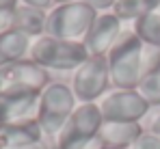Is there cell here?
<instances>
[{
  "label": "cell",
  "instance_id": "cell-13",
  "mask_svg": "<svg viewBox=\"0 0 160 149\" xmlns=\"http://www.w3.org/2000/svg\"><path fill=\"white\" fill-rule=\"evenodd\" d=\"M145 132L141 123H121V121H104L100 130V138L106 147L132 149L136 138Z\"/></svg>",
  "mask_w": 160,
  "mask_h": 149
},
{
  "label": "cell",
  "instance_id": "cell-16",
  "mask_svg": "<svg viewBox=\"0 0 160 149\" xmlns=\"http://www.w3.org/2000/svg\"><path fill=\"white\" fill-rule=\"evenodd\" d=\"M134 35L149 48L160 50V13H147L132 22Z\"/></svg>",
  "mask_w": 160,
  "mask_h": 149
},
{
  "label": "cell",
  "instance_id": "cell-19",
  "mask_svg": "<svg viewBox=\"0 0 160 149\" xmlns=\"http://www.w3.org/2000/svg\"><path fill=\"white\" fill-rule=\"evenodd\" d=\"M13 30V9H0V35Z\"/></svg>",
  "mask_w": 160,
  "mask_h": 149
},
{
  "label": "cell",
  "instance_id": "cell-6",
  "mask_svg": "<svg viewBox=\"0 0 160 149\" xmlns=\"http://www.w3.org/2000/svg\"><path fill=\"white\" fill-rule=\"evenodd\" d=\"M102 123H104V117H102L100 104H78L72 117L67 119L65 127L61 130V134L54 138L52 149H69L100 136Z\"/></svg>",
  "mask_w": 160,
  "mask_h": 149
},
{
  "label": "cell",
  "instance_id": "cell-10",
  "mask_svg": "<svg viewBox=\"0 0 160 149\" xmlns=\"http://www.w3.org/2000/svg\"><path fill=\"white\" fill-rule=\"evenodd\" d=\"M41 93H0V125L35 121Z\"/></svg>",
  "mask_w": 160,
  "mask_h": 149
},
{
  "label": "cell",
  "instance_id": "cell-14",
  "mask_svg": "<svg viewBox=\"0 0 160 149\" xmlns=\"http://www.w3.org/2000/svg\"><path fill=\"white\" fill-rule=\"evenodd\" d=\"M46 22H48V11L28 7V4H18L13 9V28L24 32L30 39H37L46 35Z\"/></svg>",
  "mask_w": 160,
  "mask_h": 149
},
{
  "label": "cell",
  "instance_id": "cell-26",
  "mask_svg": "<svg viewBox=\"0 0 160 149\" xmlns=\"http://www.w3.org/2000/svg\"><path fill=\"white\" fill-rule=\"evenodd\" d=\"M65 2H76V0H54V4H65Z\"/></svg>",
  "mask_w": 160,
  "mask_h": 149
},
{
  "label": "cell",
  "instance_id": "cell-1",
  "mask_svg": "<svg viewBox=\"0 0 160 149\" xmlns=\"http://www.w3.org/2000/svg\"><path fill=\"white\" fill-rule=\"evenodd\" d=\"M145 56L147 46L134 35L132 28L123 30L106 54L112 89H136L145 72Z\"/></svg>",
  "mask_w": 160,
  "mask_h": 149
},
{
  "label": "cell",
  "instance_id": "cell-17",
  "mask_svg": "<svg viewBox=\"0 0 160 149\" xmlns=\"http://www.w3.org/2000/svg\"><path fill=\"white\" fill-rule=\"evenodd\" d=\"M156 7H158V0H119L112 13L121 22H134L147 13H154Z\"/></svg>",
  "mask_w": 160,
  "mask_h": 149
},
{
  "label": "cell",
  "instance_id": "cell-12",
  "mask_svg": "<svg viewBox=\"0 0 160 149\" xmlns=\"http://www.w3.org/2000/svg\"><path fill=\"white\" fill-rule=\"evenodd\" d=\"M136 91L143 95V99L152 108L160 106V50H154L147 46L145 72H143V78H141Z\"/></svg>",
  "mask_w": 160,
  "mask_h": 149
},
{
  "label": "cell",
  "instance_id": "cell-29",
  "mask_svg": "<svg viewBox=\"0 0 160 149\" xmlns=\"http://www.w3.org/2000/svg\"><path fill=\"white\" fill-rule=\"evenodd\" d=\"M0 93H2V87H0Z\"/></svg>",
  "mask_w": 160,
  "mask_h": 149
},
{
  "label": "cell",
  "instance_id": "cell-27",
  "mask_svg": "<svg viewBox=\"0 0 160 149\" xmlns=\"http://www.w3.org/2000/svg\"><path fill=\"white\" fill-rule=\"evenodd\" d=\"M154 13H160V0H158V7H156V11Z\"/></svg>",
  "mask_w": 160,
  "mask_h": 149
},
{
  "label": "cell",
  "instance_id": "cell-3",
  "mask_svg": "<svg viewBox=\"0 0 160 149\" xmlns=\"http://www.w3.org/2000/svg\"><path fill=\"white\" fill-rule=\"evenodd\" d=\"M28 58L41 65L43 69L52 72H76L80 65L89 58V52L82 46V41H67L56 39L50 35H41L32 39V46L28 52Z\"/></svg>",
  "mask_w": 160,
  "mask_h": 149
},
{
  "label": "cell",
  "instance_id": "cell-28",
  "mask_svg": "<svg viewBox=\"0 0 160 149\" xmlns=\"http://www.w3.org/2000/svg\"><path fill=\"white\" fill-rule=\"evenodd\" d=\"M104 149H115V147H104Z\"/></svg>",
  "mask_w": 160,
  "mask_h": 149
},
{
  "label": "cell",
  "instance_id": "cell-8",
  "mask_svg": "<svg viewBox=\"0 0 160 149\" xmlns=\"http://www.w3.org/2000/svg\"><path fill=\"white\" fill-rule=\"evenodd\" d=\"M50 82V72L30 58L11 63L0 72L2 93H41Z\"/></svg>",
  "mask_w": 160,
  "mask_h": 149
},
{
  "label": "cell",
  "instance_id": "cell-11",
  "mask_svg": "<svg viewBox=\"0 0 160 149\" xmlns=\"http://www.w3.org/2000/svg\"><path fill=\"white\" fill-rule=\"evenodd\" d=\"M46 141L41 127L35 121H24V123H11L0 125V149H18L24 145H32Z\"/></svg>",
  "mask_w": 160,
  "mask_h": 149
},
{
  "label": "cell",
  "instance_id": "cell-2",
  "mask_svg": "<svg viewBox=\"0 0 160 149\" xmlns=\"http://www.w3.org/2000/svg\"><path fill=\"white\" fill-rule=\"evenodd\" d=\"M78 99L74 95L72 87L65 82H50L41 95H39V110H37V123L41 127L46 141L52 145L54 138L61 134L67 119L76 110Z\"/></svg>",
  "mask_w": 160,
  "mask_h": 149
},
{
  "label": "cell",
  "instance_id": "cell-18",
  "mask_svg": "<svg viewBox=\"0 0 160 149\" xmlns=\"http://www.w3.org/2000/svg\"><path fill=\"white\" fill-rule=\"evenodd\" d=\"M132 149H160V136L156 134H152V132H143L138 138H136V143L132 145Z\"/></svg>",
  "mask_w": 160,
  "mask_h": 149
},
{
  "label": "cell",
  "instance_id": "cell-25",
  "mask_svg": "<svg viewBox=\"0 0 160 149\" xmlns=\"http://www.w3.org/2000/svg\"><path fill=\"white\" fill-rule=\"evenodd\" d=\"M20 0H0V9H15Z\"/></svg>",
  "mask_w": 160,
  "mask_h": 149
},
{
  "label": "cell",
  "instance_id": "cell-22",
  "mask_svg": "<svg viewBox=\"0 0 160 149\" xmlns=\"http://www.w3.org/2000/svg\"><path fill=\"white\" fill-rule=\"evenodd\" d=\"M22 4H28V7H37V9H43V11H50L54 7V0H20Z\"/></svg>",
  "mask_w": 160,
  "mask_h": 149
},
{
  "label": "cell",
  "instance_id": "cell-23",
  "mask_svg": "<svg viewBox=\"0 0 160 149\" xmlns=\"http://www.w3.org/2000/svg\"><path fill=\"white\" fill-rule=\"evenodd\" d=\"M147 132H152V134H156V136H160V112L149 121V127H147Z\"/></svg>",
  "mask_w": 160,
  "mask_h": 149
},
{
  "label": "cell",
  "instance_id": "cell-15",
  "mask_svg": "<svg viewBox=\"0 0 160 149\" xmlns=\"http://www.w3.org/2000/svg\"><path fill=\"white\" fill-rule=\"evenodd\" d=\"M30 46H32V39L26 37L24 32L15 30V28L0 35V72L11 63L28 58Z\"/></svg>",
  "mask_w": 160,
  "mask_h": 149
},
{
  "label": "cell",
  "instance_id": "cell-24",
  "mask_svg": "<svg viewBox=\"0 0 160 149\" xmlns=\"http://www.w3.org/2000/svg\"><path fill=\"white\" fill-rule=\"evenodd\" d=\"M18 149H52V145L48 141H39V143H32V145H24V147H18Z\"/></svg>",
  "mask_w": 160,
  "mask_h": 149
},
{
  "label": "cell",
  "instance_id": "cell-21",
  "mask_svg": "<svg viewBox=\"0 0 160 149\" xmlns=\"http://www.w3.org/2000/svg\"><path fill=\"white\" fill-rule=\"evenodd\" d=\"M106 145L102 143V138L100 136H95V138H91V141H87V143H80V145H74V147L69 149H104Z\"/></svg>",
  "mask_w": 160,
  "mask_h": 149
},
{
  "label": "cell",
  "instance_id": "cell-9",
  "mask_svg": "<svg viewBox=\"0 0 160 149\" xmlns=\"http://www.w3.org/2000/svg\"><path fill=\"white\" fill-rule=\"evenodd\" d=\"M121 32H123V22L112 11L100 13L91 30L87 32V37L82 39V46L87 48L89 56H106L117 43V39L121 37Z\"/></svg>",
  "mask_w": 160,
  "mask_h": 149
},
{
  "label": "cell",
  "instance_id": "cell-7",
  "mask_svg": "<svg viewBox=\"0 0 160 149\" xmlns=\"http://www.w3.org/2000/svg\"><path fill=\"white\" fill-rule=\"evenodd\" d=\"M98 104L104 121L121 123H141L152 108L136 89H112Z\"/></svg>",
  "mask_w": 160,
  "mask_h": 149
},
{
  "label": "cell",
  "instance_id": "cell-20",
  "mask_svg": "<svg viewBox=\"0 0 160 149\" xmlns=\"http://www.w3.org/2000/svg\"><path fill=\"white\" fill-rule=\"evenodd\" d=\"M87 4H91L98 13H106V11H112L115 9V4L119 2V0H84Z\"/></svg>",
  "mask_w": 160,
  "mask_h": 149
},
{
  "label": "cell",
  "instance_id": "cell-5",
  "mask_svg": "<svg viewBox=\"0 0 160 149\" xmlns=\"http://www.w3.org/2000/svg\"><path fill=\"white\" fill-rule=\"evenodd\" d=\"M72 91L78 104H98L112 89L106 56H89L72 74Z\"/></svg>",
  "mask_w": 160,
  "mask_h": 149
},
{
  "label": "cell",
  "instance_id": "cell-4",
  "mask_svg": "<svg viewBox=\"0 0 160 149\" xmlns=\"http://www.w3.org/2000/svg\"><path fill=\"white\" fill-rule=\"evenodd\" d=\"M98 15L100 13L84 0L54 4L48 11L46 35L56 37V39H67V41H82Z\"/></svg>",
  "mask_w": 160,
  "mask_h": 149
}]
</instances>
